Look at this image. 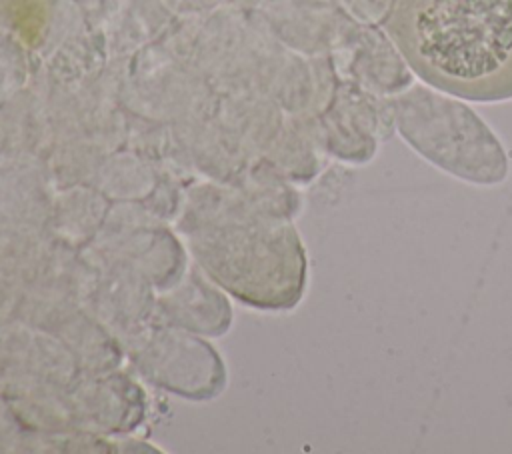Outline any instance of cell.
<instances>
[{"label": "cell", "instance_id": "6da1fadb", "mask_svg": "<svg viewBox=\"0 0 512 454\" xmlns=\"http://www.w3.org/2000/svg\"><path fill=\"white\" fill-rule=\"evenodd\" d=\"M386 26L428 84L466 100L512 98V0H394Z\"/></svg>", "mask_w": 512, "mask_h": 454}]
</instances>
